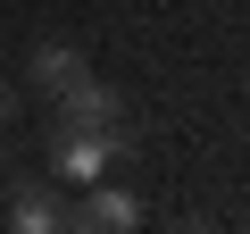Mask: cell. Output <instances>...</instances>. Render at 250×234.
I'll return each instance as SVG.
<instances>
[{
	"mask_svg": "<svg viewBox=\"0 0 250 234\" xmlns=\"http://www.w3.org/2000/svg\"><path fill=\"white\" fill-rule=\"evenodd\" d=\"M59 126H67V134H125V100H117V84L83 75V84L59 100Z\"/></svg>",
	"mask_w": 250,
	"mask_h": 234,
	"instance_id": "obj_1",
	"label": "cell"
},
{
	"mask_svg": "<svg viewBox=\"0 0 250 234\" xmlns=\"http://www.w3.org/2000/svg\"><path fill=\"white\" fill-rule=\"evenodd\" d=\"M75 226H92V234H134V226H142V201L125 192V184H92Z\"/></svg>",
	"mask_w": 250,
	"mask_h": 234,
	"instance_id": "obj_2",
	"label": "cell"
},
{
	"mask_svg": "<svg viewBox=\"0 0 250 234\" xmlns=\"http://www.w3.org/2000/svg\"><path fill=\"white\" fill-rule=\"evenodd\" d=\"M83 75H92V67H83V50H75V42H34V92L67 100Z\"/></svg>",
	"mask_w": 250,
	"mask_h": 234,
	"instance_id": "obj_3",
	"label": "cell"
},
{
	"mask_svg": "<svg viewBox=\"0 0 250 234\" xmlns=\"http://www.w3.org/2000/svg\"><path fill=\"white\" fill-rule=\"evenodd\" d=\"M9 226H17V234H67V217H59V201H50L42 184H17V201H9Z\"/></svg>",
	"mask_w": 250,
	"mask_h": 234,
	"instance_id": "obj_4",
	"label": "cell"
},
{
	"mask_svg": "<svg viewBox=\"0 0 250 234\" xmlns=\"http://www.w3.org/2000/svg\"><path fill=\"white\" fill-rule=\"evenodd\" d=\"M9 109H17V92H9V84H0V126H9Z\"/></svg>",
	"mask_w": 250,
	"mask_h": 234,
	"instance_id": "obj_5",
	"label": "cell"
},
{
	"mask_svg": "<svg viewBox=\"0 0 250 234\" xmlns=\"http://www.w3.org/2000/svg\"><path fill=\"white\" fill-rule=\"evenodd\" d=\"M175 234H208V226H175Z\"/></svg>",
	"mask_w": 250,
	"mask_h": 234,
	"instance_id": "obj_6",
	"label": "cell"
},
{
	"mask_svg": "<svg viewBox=\"0 0 250 234\" xmlns=\"http://www.w3.org/2000/svg\"><path fill=\"white\" fill-rule=\"evenodd\" d=\"M75 234H92V226H75Z\"/></svg>",
	"mask_w": 250,
	"mask_h": 234,
	"instance_id": "obj_7",
	"label": "cell"
}]
</instances>
